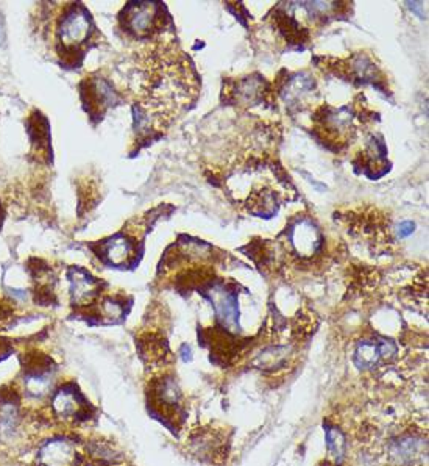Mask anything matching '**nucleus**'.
Masks as SVG:
<instances>
[{"label":"nucleus","instance_id":"423d86ee","mask_svg":"<svg viewBox=\"0 0 429 466\" xmlns=\"http://www.w3.org/2000/svg\"><path fill=\"white\" fill-rule=\"evenodd\" d=\"M275 96L284 102L287 112H303L317 94V83L314 77L306 72L281 71L273 88Z\"/></svg>","mask_w":429,"mask_h":466},{"label":"nucleus","instance_id":"aec40b11","mask_svg":"<svg viewBox=\"0 0 429 466\" xmlns=\"http://www.w3.org/2000/svg\"><path fill=\"white\" fill-rule=\"evenodd\" d=\"M52 374L47 371H33L32 374L25 377V389L28 394L34 396V398H43L52 388Z\"/></svg>","mask_w":429,"mask_h":466},{"label":"nucleus","instance_id":"f03ea898","mask_svg":"<svg viewBox=\"0 0 429 466\" xmlns=\"http://www.w3.org/2000/svg\"><path fill=\"white\" fill-rule=\"evenodd\" d=\"M280 236L284 238L286 252L302 263H308L319 257L325 246V236L320 227L313 218L304 214H297L291 219Z\"/></svg>","mask_w":429,"mask_h":466},{"label":"nucleus","instance_id":"9d476101","mask_svg":"<svg viewBox=\"0 0 429 466\" xmlns=\"http://www.w3.org/2000/svg\"><path fill=\"white\" fill-rule=\"evenodd\" d=\"M428 458L426 436L417 432H406L390 441L387 447V460L390 466H423Z\"/></svg>","mask_w":429,"mask_h":466},{"label":"nucleus","instance_id":"6e6552de","mask_svg":"<svg viewBox=\"0 0 429 466\" xmlns=\"http://www.w3.org/2000/svg\"><path fill=\"white\" fill-rule=\"evenodd\" d=\"M94 30L92 19L81 3L69 7L58 24V41L66 50H79Z\"/></svg>","mask_w":429,"mask_h":466},{"label":"nucleus","instance_id":"dca6fc26","mask_svg":"<svg viewBox=\"0 0 429 466\" xmlns=\"http://www.w3.org/2000/svg\"><path fill=\"white\" fill-rule=\"evenodd\" d=\"M381 362L379 346L376 340H361L357 341L355 354H353V363L357 369L370 371L375 369Z\"/></svg>","mask_w":429,"mask_h":466},{"label":"nucleus","instance_id":"ddd939ff","mask_svg":"<svg viewBox=\"0 0 429 466\" xmlns=\"http://www.w3.org/2000/svg\"><path fill=\"white\" fill-rule=\"evenodd\" d=\"M94 250L97 257L108 266L125 267L136 265V261H139L138 241L125 233H117L108 240H103L98 244V249Z\"/></svg>","mask_w":429,"mask_h":466},{"label":"nucleus","instance_id":"2eb2a0df","mask_svg":"<svg viewBox=\"0 0 429 466\" xmlns=\"http://www.w3.org/2000/svg\"><path fill=\"white\" fill-rule=\"evenodd\" d=\"M75 458L74 446L69 441H50L39 451V466H70Z\"/></svg>","mask_w":429,"mask_h":466},{"label":"nucleus","instance_id":"1a4fd4ad","mask_svg":"<svg viewBox=\"0 0 429 466\" xmlns=\"http://www.w3.org/2000/svg\"><path fill=\"white\" fill-rule=\"evenodd\" d=\"M276 33L286 41L287 49L303 50L311 39L309 28L297 17L295 2H281L270 14Z\"/></svg>","mask_w":429,"mask_h":466},{"label":"nucleus","instance_id":"6ab92c4d","mask_svg":"<svg viewBox=\"0 0 429 466\" xmlns=\"http://www.w3.org/2000/svg\"><path fill=\"white\" fill-rule=\"evenodd\" d=\"M52 407H54L56 416L64 419L72 418L74 415H77L80 410L77 394L69 392V389H61V392H58L55 394L54 402H52Z\"/></svg>","mask_w":429,"mask_h":466},{"label":"nucleus","instance_id":"0eeeda50","mask_svg":"<svg viewBox=\"0 0 429 466\" xmlns=\"http://www.w3.org/2000/svg\"><path fill=\"white\" fill-rule=\"evenodd\" d=\"M331 65H326L325 69L337 77L346 81H351L356 86L372 85L381 92H386V79L375 61L366 54H355L346 60H333Z\"/></svg>","mask_w":429,"mask_h":466},{"label":"nucleus","instance_id":"393cba45","mask_svg":"<svg viewBox=\"0 0 429 466\" xmlns=\"http://www.w3.org/2000/svg\"><path fill=\"white\" fill-rule=\"evenodd\" d=\"M414 227H415L414 223H410V221H404V223H401V224H399V227H398V236L399 238L409 236L410 233L414 232Z\"/></svg>","mask_w":429,"mask_h":466},{"label":"nucleus","instance_id":"f3484780","mask_svg":"<svg viewBox=\"0 0 429 466\" xmlns=\"http://www.w3.org/2000/svg\"><path fill=\"white\" fill-rule=\"evenodd\" d=\"M19 426V410L11 401L0 404V441H10Z\"/></svg>","mask_w":429,"mask_h":466},{"label":"nucleus","instance_id":"4be33fe9","mask_svg":"<svg viewBox=\"0 0 429 466\" xmlns=\"http://www.w3.org/2000/svg\"><path fill=\"white\" fill-rule=\"evenodd\" d=\"M123 302L117 301L116 298H107L102 301V307H100V312H102L103 318H108L109 321H116V319L122 318L123 314Z\"/></svg>","mask_w":429,"mask_h":466},{"label":"nucleus","instance_id":"f8f14e48","mask_svg":"<svg viewBox=\"0 0 429 466\" xmlns=\"http://www.w3.org/2000/svg\"><path fill=\"white\" fill-rule=\"evenodd\" d=\"M353 166L357 174H364L370 180H378L390 171L387 161V145L383 136L372 135L361 152L353 160Z\"/></svg>","mask_w":429,"mask_h":466},{"label":"nucleus","instance_id":"5701e85b","mask_svg":"<svg viewBox=\"0 0 429 466\" xmlns=\"http://www.w3.org/2000/svg\"><path fill=\"white\" fill-rule=\"evenodd\" d=\"M91 454L98 460H107V462H117L121 458L119 454L114 452V449H111L105 443H94V445H91Z\"/></svg>","mask_w":429,"mask_h":466},{"label":"nucleus","instance_id":"b1692460","mask_svg":"<svg viewBox=\"0 0 429 466\" xmlns=\"http://www.w3.org/2000/svg\"><path fill=\"white\" fill-rule=\"evenodd\" d=\"M378 346H379V354H381V360L383 362H392L393 358H397L398 355V346L393 340H387V338H381L378 340Z\"/></svg>","mask_w":429,"mask_h":466},{"label":"nucleus","instance_id":"39448f33","mask_svg":"<svg viewBox=\"0 0 429 466\" xmlns=\"http://www.w3.org/2000/svg\"><path fill=\"white\" fill-rule=\"evenodd\" d=\"M205 298L209 299L214 307L217 323L227 332L239 330V304L236 285L223 282L222 278H213L203 288L198 290Z\"/></svg>","mask_w":429,"mask_h":466},{"label":"nucleus","instance_id":"9b49d317","mask_svg":"<svg viewBox=\"0 0 429 466\" xmlns=\"http://www.w3.org/2000/svg\"><path fill=\"white\" fill-rule=\"evenodd\" d=\"M80 90L85 110L92 119H102L103 114L107 113V110L121 102L117 91H114L108 80L102 77H86L83 83H81Z\"/></svg>","mask_w":429,"mask_h":466},{"label":"nucleus","instance_id":"4468645a","mask_svg":"<svg viewBox=\"0 0 429 466\" xmlns=\"http://www.w3.org/2000/svg\"><path fill=\"white\" fill-rule=\"evenodd\" d=\"M69 282H70V294H72L74 304L85 305L98 294L100 282L96 277H92L90 272L81 270V267H77V266L70 267Z\"/></svg>","mask_w":429,"mask_h":466},{"label":"nucleus","instance_id":"a211bd4d","mask_svg":"<svg viewBox=\"0 0 429 466\" xmlns=\"http://www.w3.org/2000/svg\"><path fill=\"white\" fill-rule=\"evenodd\" d=\"M325 434H326L328 456L334 460L336 465H342L346 456V438L344 432L336 426L325 424Z\"/></svg>","mask_w":429,"mask_h":466},{"label":"nucleus","instance_id":"412c9836","mask_svg":"<svg viewBox=\"0 0 429 466\" xmlns=\"http://www.w3.org/2000/svg\"><path fill=\"white\" fill-rule=\"evenodd\" d=\"M156 396L160 404H164L166 407H178L181 401V392L175 378H163L156 387Z\"/></svg>","mask_w":429,"mask_h":466},{"label":"nucleus","instance_id":"7ed1b4c3","mask_svg":"<svg viewBox=\"0 0 429 466\" xmlns=\"http://www.w3.org/2000/svg\"><path fill=\"white\" fill-rule=\"evenodd\" d=\"M222 101L239 108H253L260 105H273L276 96L272 85L261 74H251L239 80L223 81Z\"/></svg>","mask_w":429,"mask_h":466},{"label":"nucleus","instance_id":"20e7f679","mask_svg":"<svg viewBox=\"0 0 429 466\" xmlns=\"http://www.w3.org/2000/svg\"><path fill=\"white\" fill-rule=\"evenodd\" d=\"M164 5L160 2H130L121 13V24L130 37L149 39L164 27Z\"/></svg>","mask_w":429,"mask_h":466},{"label":"nucleus","instance_id":"f257e3e1","mask_svg":"<svg viewBox=\"0 0 429 466\" xmlns=\"http://www.w3.org/2000/svg\"><path fill=\"white\" fill-rule=\"evenodd\" d=\"M364 114H366L364 108H355L353 105H342L339 108L322 105L311 118L314 124L313 135L326 149L340 152L356 138L362 119H366Z\"/></svg>","mask_w":429,"mask_h":466}]
</instances>
